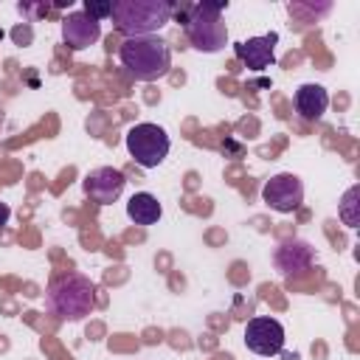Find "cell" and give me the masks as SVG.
<instances>
[{
    "label": "cell",
    "mask_w": 360,
    "mask_h": 360,
    "mask_svg": "<svg viewBox=\"0 0 360 360\" xmlns=\"http://www.w3.org/2000/svg\"><path fill=\"white\" fill-rule=\"evenodd\" d=\"M276 42L278 34H264V37H250L236 42V56L250 68V70H264L276 62Z\"/></svg>",
    "instance_id": "9c48e42d"
},
{
    "label": "cell",
    "mask_w": 360,
    "mask_h": 360,
    "mask_svg": "<svg viewBox=\"0 0 360 360\" xmlns=\"http://www.w3.org/2000/svg\"><path fill=\"white\" fill-rule=\"evenodd\" d=\"M225 0L219 3H194L188 6L180 17L188 34V42L202 51V53H217L219 48H225L228 39V28L222 22V11H225Z\"/></svg>",
    "instance_id": "277c9868"
},
{
    "label": "cell",
    "mask_w": 360,
    "mask_h": 360,
    "mask_svg": "<svg viewBox=\"0 0 360 360\" xmlns=\"http://www.w3.org/2000/svg\"><path fill=\"white\" fill-rule=\"evenodd\" d=\"M45 304L51 315H56L59 321H82L96 307V287L87 276L68 273V276H59L48 287Z\"/></svg>",
    "instance_id": "3957f363"
},
{
    "label": "cell",
    "mask_w": 360,
    "mask_h": 360,
    "mask_svg": "<svg viewBox=\"0 0 360 360\" xmlns=\"http://www.w3.org/2000/svg\"><path fill=\"white\" fill-rule=\"evenodd\" d=\"M276 267L284 273V276H298L304 270H309L312 259H315V250L304 242V239H287L278 245L276 250Z\"/></svg>",
    "instance_id": "8fae6325"
},
{
    "label": "cell",
    "mask_w": 360,
    "mask_h": 360,
    "mask_svg": "<svg viewBox=\"0 0 360 360\" xmlns=\"http://www.w3.org/2000/svg\"><path fill=\"white\" fill-rule=\"evenodd\" d=\"M354 197H357V188H349L346 197H343V205H340V217H343V222H346L349 228L357 225V217H354Z\"/></svg>",
    "instance_id": "5bb4252c"
},
{
    "label": "cell",
    "mask_w": 360,
    "mask_h": 360,
    "mask_svg": "<svg viewBox=\"0 0 360 360\" xmlns=\"http://www.w3.org/2000/svg\"><path fill=\"white\" fill-rule=\"evenodd\" d=\"M262 200L273 208V211H278V214H290V211H295L298 205H301V200H304V186H301V180L295 177V174H273L264 186H262Z\"/></svg>",
    "instance_id": "52a82bcc"
},
{
    "label": "cell",
    "mask_w": 360,
    "mask_h": 360,
    "mask_svg": "<svg viewBox=\"0 0 360 360\" xmlns=\"http://www.w3.org/2000/svg\"><path fill=\"white\" fill-rule=\"evenodd\" d=\"M62 37H65L68 48L82 51V48L93 45L101 37V25H98V20L87 17L84 11H73L62 20Z\"/></svg>",
    "instance_id": "30bf717a"
},
{
    "label": "cell",
    "mask_w": 360,
    "mask_h": 360,
    "mask_svg": "<svg viewBox=\"0 0 360 360\" xmlns=\"http://www.w3.org/2000/svg\"><path fill=\"white\" fill-rule=\"evenodd\" d=\"M127 149H129V155L135 158L138 166L155 169L169 155V135L158 124H135L127 132Z\"/></svg>",
    "instance_id": "5b68a950"
},
{
    "label": "cell",
    "mask_w": 360,
    "mask_h": 360,
    "mask_svg": "<svg viewBox=\"0 0 360 360\" xmlns=\"http://www.w3.org/2000/svg\"><path fill=\"white\" fill-rule=\"evenodd\" d=\"M84 14H87V17H93V20H104V17H110V3L87 0V3H84Z\"/></svg>",
    "instance_id": "9a60e30c"
},
{
    "label": "cell",
    "mask_w": 360,
    "mask_h": 360,
    "mask_svg": "<svg viewBox=\"0 0 360 360\" xmlns=\"http://www.w3.org/2000/svg\"><path fill=\"white\" fill-rule=\"evenodd\" d=\"M118 56L127 73L138 82H155L172 68V51L158 37H127L118 48Z\"/></svg>",
    "instance_id": "6da1fadb"
},
{
    "label": "cell",
    "mask_w": 360,
    "mask_h": 360,
    "mask_svg": "<svg viewBox=\"0 0 360 360\" xmlns=\"http://www.w3.org/2000/svg\"><path fill=\"white\" fill-rule=\"evenodd\" d=\"M174 6L166 0H115L110 3V17L115 28L127 37H152L172 20Z\"/></svg>",
    "instance_id": "7a4b0ae2"
},
{
    "label": "cell",
    "mask_w": 360,
    "mask_h": 360,
    "mask_svg": "<svg viewBox=\"0 0 360 360\" xmlns=\"http://www.w3.org/2000/svg\"><path fill=\"white\" fill-rule=\"evenodd\" d=\"M124 174L118 172V169H112V166H98V169H93V172H87L84 174V194L93 200V202H98V205H110V202H115L118 197H121V191H124Z\"/></svg>",
    "instance_id": "ba28073f"
},
{
    "label": "cell",
    "mask_w": 360,
    "mask_h": 360,
    "mask_svg": "<svg viewBox=\"0 0 360 360\" xmlns=\"http://www.w3.org/2000/svg\"><path fill=\"white\" fill-rule=\"evenodd\" d=\"M8 214H11V211H8V205H6V202H0V228L8 222Z\"/></svg>",
    "instance_id": "2e32d148"
},
{
    "label": "cell",
    "mask_w": 360,
    "mask_h": 360,
    "mask_svg": "<svg viewBox=\"0 0 360 360\" xmlns=\"http://www.w3.org/2000/svg\"><path fill=\"white\" fill-rule=\"evenodd\" d=\"M127 214H129V219H132L135 225H155V222L160 219L163 208H160V202H158L155 194H149V191H138V194L129 197V202H127Z\"/></svg>",
    "instance_id": "4fadbf2b"
},
{
    "label": "cell",
    "mask_w": 360,
    "mask_h": 360,
    "mask_svg": "<svg viewBox=\"0 0 360 360\" xmlns=\"http://www.w3.org/2000/svg\"><path fill=\"white\" fill-rule=\"evenodd\" d=\"M329 107V93L321 84H301L295 90V112L304 121H318Z\"/></svg>",
    "instance_id": "7c38bea8"
},
{
    "label": "cell",
    "mask_w": 360,
    "mask_h": 360,
    "mask_svg": "<svg viewBox=\"0 0 360 360\" xmlns=\"http://www.w3.org/2000/svg\"><path fill=\"white\" fill-rule=\"evenodd\" d=\"M245 346L262 357H273L284 349V326L276 318H250L245 326Z\"/></svg>",
    "instance_id": "8992f818"
}]
</instances>
